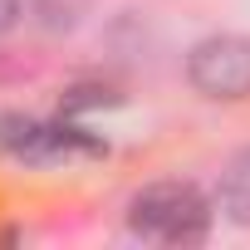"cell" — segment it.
I'll return each mask as SVG.
<instances>
[{"label":"cell","instance_id":"cell-6","mask_svg":"<svg viewBox=\"0 0 250 250\" xmlns=\"http://www.w3.org/2000/svg\"><path fill=\"white\" fill-rule=\"evenodd\" d=\"M118 93L113 88H98V83H79L64 93V113H79V108H113Z\"/></svg>","mask_w":250,"mask_h":250},{"label":"cell","instance_id":"cell-1","mask_svg":"<svg viewBox=\"0 0 250 250\" xmlns=\"http://www.w3.org/2000/svg\"><path fill=\"white\" fill-rule=\"evenodd\" d=\"M128 226L138 235H147V240L196 245V240H206L211 206L191 182H152L128 201Z\"/></svg>","mask_w":250,"mask_h":250},{"label":"cell","instance_id":"cell-5","mask_svg":"<svg viewBox=\"0 0 250 250\" xmlns=\"http://www.w3.org/2000/svg\"><path fill=\"white\" fill-rule=\"evenodd\" d=\"M83 10H88V0H35V15L44 30H74Z\"/></svg>","mask_w":250,"mask_h":250},{"label":"cell","instance_id":"cell-2","mask_svg":"<svg viewBox=\"0 0 250 250\" xmlns=\"http://www.w3.org/2000/svg\"><path fill=\"white\" fill-rule=\"evenodd\" d=\"M187 83L201 98H250V35H206L187 54Z\"/></svg>","mask_w":250,"mask_h":250},{"label":"cell","instance_id":"cell-7","mask_svg":"<svg viewBox=\"0 0 250 250\" xmlns=\"http://www.w3.org/2000/svg\"><path fill=\"white\" fill-rule=\"evenodd\" d=\"M20 25V0H0V40Z\"/></svg>","mask_w":250,"mask_h":250},{"label":"cell","instance_id":"cell-4","mask_svg":"<svg viewBox=\"0 0 250 250\" xmlns=\"http://www.w3.org/2000/svg\"><path fill=\"white\" fill-rule=\"evenodd\" d=\"M40 118H25V113H0V157H20L30 162L35 143H40Z\"/></svg>","mask_w":250,"mask_h":250},{"label":"cell","instance_id":"cell-3","mask_svg":"<svg viewBox=\"0 0 250 250\" xmlns=\"http://www.w3.org/2000/svg\"><path fill=\"white\" fill-rule=\"evenodd\" d=\"M216 206H221V216H226V221L250 226V147H245V152H235V157L226 162L221 187H216Z\"/></svg>","mask_w":250,"mask_h":250}]
</instances>
